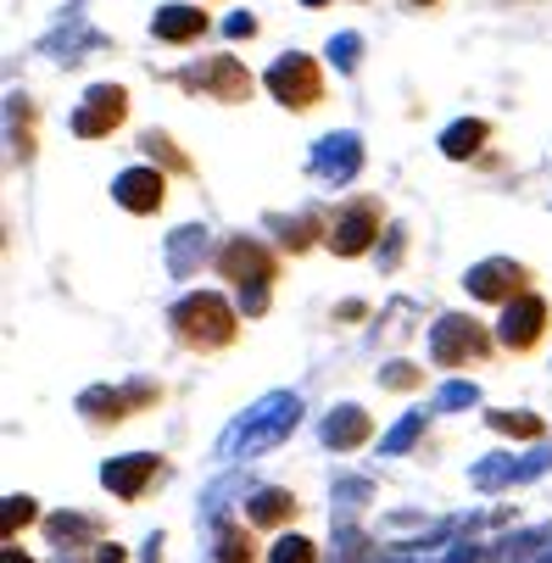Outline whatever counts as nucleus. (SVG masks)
Returning a JSON list of instances; mask_svg holds the SVG:
<instances>
[{"instance_id": "f257e3e1", "label": "nucleus", "mask_w": 552, "mask_h": 563, "mask_svg": "<svg viewBox=\"0 0 552 563\" xmlns=\"http://www.w3.org/2000/svg\"><path fill=\"white\" fill-rule=\"evenodd\" d=\"M174 341L185 352H201V357L229 352L234 341H241V312H234L218 290H196L174 307Z\"/></svg>"}, {"instance_id": "f03ea898", "label": "nucleus", "mask_w": 552, "mask_h": 563, "mask_svg": "<svg viewBox=\"0 0 552 563\" xmlns=\"http://www.w3.org/2000/svg\"><path fill=\"white\" fill-rule=\"evenodd\" d=\"M379 223H385V207L379 201H368V196H357V201H346L341 212H335V223H330V252L335 257H363L374 240H379Z\"/></svg>"}, {"instance_id": "7ed1b4c3", "label": "nucleus", "mask_w": 552, "mask_h": 563, "mask_svg": "<svg viewBox=\"0 0 552 563\" xmlns=\"http://www.w3.org/2000/svg\"><path fill=\"white\" fill-rule=\"evenodd\" d=\"M492 357V330L475 324V318H441V330H435V363L441 368H468V363H486Z\"/></svg>"}, {"instance_id": "20e7f679", "label": "nucleus", "mask_w": 552, "mask_h": 563, "mask_svg": "<svg viewBox=\"0 0 552 563\" xmlns=\"http://www.w3.org/2000/svg\"><path fill=\"white\" fill-rule=\"evenodd\" d=\"M268 90L279 96V107L312 112V107L324 101V73H319V62H312V56H285V62H274V73H268Z\"/></svg>"}, {"instance_id": "39448f33", "label": "nucleus", "mask_w": 552, "mask_h": 563, "mask_svg": "<svg viewBox=\"0 0 552 563\" xmlns=\"http://www.w3.org/2000/svg\"><path fill=\"white\" fill-rule=\"evenodd\" d=\"M185 90H201V96H212L223 107H241V101H252V73L234 56H212L196 73H185Z\"/></svg>"}, {"instance_id": "423d86ee", "label": "nucleus", "mask_w": 552, "mask_h": 563, "mask_svg": "<svg viewBox=\"0 0 552 563\" xmlns=\"http://www.w3.org/2000/svg\"><path fill=\"white\" fill-rule=\"evenodd\" d=\"M218 274L229 285H274L279 279V257L263 246V240H229V246L218 252Z\"/></svg>"}, {"instance_id": "0eeeda50", "label": "nucleus", "mask_w": 552, "mask_h": 563, "mask_svg": "<svg viewBox=\"0 0 552 563\" xmlns=\"http://www.w3.org/2000/svg\"><path fill=\"white\" fill-rule=\"evenodd\" d=\"M541 335H547V301H541L536 290H525L519 301H508V312H503V330H497V341H503L508 352L530 357V352L541 346Z\"/></svg>"}, {"instance_id": "6e6552de", "label": "nucleus", "mask_w": 552, "mask_h": 563, "mask_svg": "<svg viewBox=\"0 0 552 563\" xmlns=\"http://www.w3.org/2000/svg\"><path fill=\"white\" fill-rule=\"evenodd\" d=\"M123 118H129V90H123V85H101V90L85 96V112L73 118V129L85 134V140H101V134H112Z\"/></svg>"}, {"instance_id": "1a4fd4ad", "label": "nucleus", "mask_w": 552, "mask_h": 563, "mask_svg": "<svg viewBox=\"0 0 552 563\" xmlns=\"http://www.w3.org/2000/svg\"><path fill=\"white\" fill-rule=\"evenodd\" d=\"M151 479H163V457H123L107 468V492L123 497V503H140Z\"/></svg>"}, {"instance_id": "9d476101", "label": "nucleus", "mask_w": 552, "mask_h": 563, "mask_svg": "<svg viewBox=\"0 0 552 563\" xmlns=\"http://www.w3.org/2000/svg\"><path fill=\"white\" fill-rule=\"evenodd\" d=\"M525 290H530V268H519V263H486L475 274V296H486V301H519Z\"/></svg>"}, {"instance_id": "9b49d317", "label": "nucleus", "mask_w": 552, "mask_h": 563, "mask_svg": "<svg viewBox=\"0 0 552 563\" xmlns=\"http://www.w3.org/2000/svg\"><path fill=\"white\" fill-rule=\"evenodd\" d=\"M163 196H168V179L151 174V168H134V174L118 179V201L129 212H156V207H163Z\"/></svg>"}, {"instance_id": "f8f14e48", "label": "nucleus", "mask_w": 552, "mask_h": 563, "mask_svg": "<svg viewBox=\"0 0 552 563\" xmlns=\"http://www.w3.org/2000/svg\"><path fill=\"white\" fill-rule=\"evenodd\" d=\"M151 34L163 45H185V40H201L207 34V12L201 7H168L151 18Z\"/></svg>"}, {"instance_id": "ddd939ff", "label": "nucleus", "mask_w": 552, "mask_h": 563, "mask_svg": "<svg viewBox=\"0 0 552 563\" xmlns=\"http://www.w3.org/2000/svg\"><path fill=\"white\" fill-rule=\"evenodd\" d=\"M218 563H263V552H257V536H252V525L229 519V525L218 530Z\"/></svg>"}, {"instance_id": "4468645a", "label": "nucleus", "mask_w": 552, "mask_h": 563, "mask_svg": "<svg viewBox=\"0 0 552 563\" xmlns=\"http://www.w3.org/2000/svg\"><path fill=\"white\" fill-rule=\"evenodd\" d=\"M296 514H301V508H296L290 492H263V497L252 503L246 525H285V519H296Z\"/></svg>"}, {"instance_id": "2eb2a0df", "label": "nucleus", "mask_w": 552, "mask_h": 563, "mask_svg": "<svg viewBox=\"0 0 552 563\" xmlns=\"http://www.w3.org/2000/svg\"><path fill=\"white\" fill-rule=\"evenodd\" d=\"M486 134H492L486 123H457V129L446 134V156H457V163H463V156H475V145H481Z\"/></svg>"}, {"instance_id": "dca6fc26", "label": "nucleus", "mask_w": 552, "mask_h": 563, "mask_svg": "<svg viewBox=\"0 0 552 563\" xmlns=\"http://www.w3.org/2000/svg\"><path fill=\"white\" fill-rule=\"evenodd\" d=\"M268 563H319V547L301 541V536H285V541L268 552Z\"/></svg>"}, {"instance_id": "f3484780", "label": "nucleus", "mask_w": 552, "mask_h": 563, "mask_svg": "<svg viewBox=\"0 0 552 563\" xmlns=\"http://www.w3.org/2000/svg\"><path fill=\"white\" fill-rule=\"evenodd\" d=\"M492 424L508 430V435H541V424H536L530 413H492Z\"/></svg>"}, {"instance_id": "a211bd4d", "label": "nucleus", "mask_w": 552, "mask_h": 563, "mask_svg": "<svg viewBox=\"0 0 552 563\" xmlns=\"http://www.w3.org/2000/svg\"><path fill=\"white\" fill-rule=\"evenodd\" d=\"M7 508H12V514H7V541L18 536V525H34V519H40V514H34L40 503H29V497H12Z\"/></svg>"}, {"instance_id": "6ab92c4d", "label": "nucleus", "mask_w": 552, "mask_h": 563, "mask_svg": "<svg viewBox=\"0 0 552 563\" xmlns=\"http://www.w3.org/2000/svg\"><path fill=\"white\" fill-rule=\"evenodd\" d=\"M413 7H435V0H413Z\"/></svg>"}]
</instances>
